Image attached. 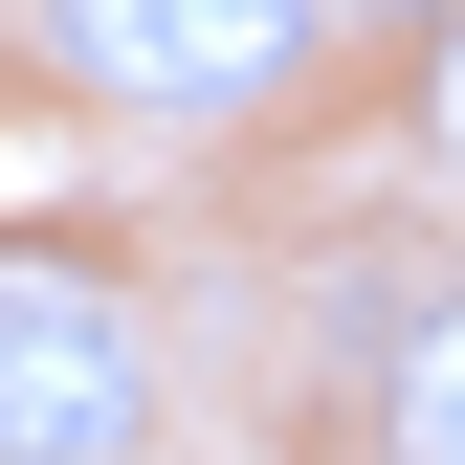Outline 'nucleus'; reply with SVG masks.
Instances as JSON below:
<instances>
[{"mask_svg":"<svg viewBox=\"0 0 465 465\" xmlns=\"http://www.w3.org/2000/svg\"><path fill=\"white\" fill-rule=\"evenodd\" d=\"M134 443H155V332H134V288L0 244V465H134Z\"/></svg>","mask_w":465,"mask_h":465,"instance_id":"1","label":"nucleus"},{"mask_svg":"<svg viewBox=\"0 0 465 465\" xmlns=\"http://www.w3.org/2000/svg\"><path fill=\"white\" fill-rule=\"evenodd\" d=\"M67 89L155 111V134H222V111H288L311 89V0H45Z\"/></svg>","mask_w":465,"mask_h":465,"instance_id":"2","label":"nucleus"},{"mask_svg":"<svg viewBox=\"0 0 465 465\" xmlns=\"http://www.w3.org/2000/svg\"><path fill=\"white\" fill-rule=\"evenodd\" d=\"M377 465H465V288L399 311V355H377Z\"/></svg>","mask_w":465,"mask_h":465,"instance_id":"3","label":"nucleus"},{"mask_svg":"<svg viewBox=\"0 0 465 465\" xmlns=\"http://www.w3.org/2000/svg\"><path fill=\"white\" fill-rule=\"evenodd\" d=\"M421 134L465 155V0H443V67H421Z\"/></svg>","mask_w":465,"mask_h":465,"instance_id":"4","label":"nucleus"},{"mask_svg":"<svg viewBox=\"0 0 465 465\" xmlns=\"http://www.w3.org/2000/svg\"><path fill=\"white\" fill-rule=\"evenodd\" d=\"M421 23H443V0H421Z\"/></svg>","mask_w":465,"mask_h":465,"instance_id":"5","label":"nucleus"}]
</instances>
